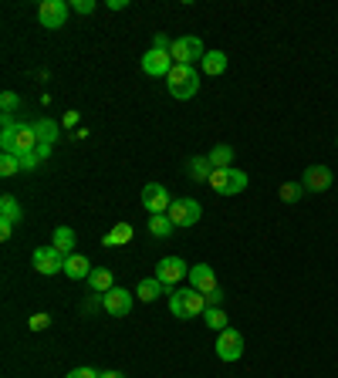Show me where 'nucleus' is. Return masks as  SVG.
Instances as JSON below:
<instances>
[{"label": "nucleus", "instance_id": "nucleus-35", "mask_svg": "<svg viewBox=\"0 0 338 378\" xmlns=\"http://www.w3.org/2000/svg\"><path fill=\"white\" fill-rule=\"evenodd\" d=\"M68 378H98V372L88 365H81V368H75V372H68Z\"/></svg>", "mask_w": 338, "mask_h": 378}, {"label": "nucleus", "instance_id": "nucleus-29", "mask_svg": "<svg viewBox=\"0 0 338 378\" xmlns=\"http://www.w3.org/2000/svg\"><path fill=\"white\" fill-rule=\"evenodd\" d=\"M277 196H281L285 203H298L301 196H304V186L301 183H285L281 189H277Z\"/></svg>", "mask_w": 338, "mask_h": 378}, {"label": "nucleus", "instance_id": "nucleus-20", "mask_svg": "<svg viewBox=\"0 0 338 378\" xmlns=\"http://www.w3.org/2000/svg\"><path fill=\"white\" fill-rule=\"evenodd\" d=\"M186 172H190V179H193V183H210V176H213L210 156H193L190 162H186Z\"/></svg>", "mask_w": 338, "mask_h": 378}, {"label": "nucleus", "instance_id": "nucleus-14", "mask_svg": "<svg viewBox=\"0 0 338 378\" xmlns=\"http://www.w3.org/2000/svg\"><path fill=\"white\" fill-rule=\"evenodd\" d=\"M190 287L200 290L203 298H207L210 290H217V274H213V267H210V263H196V267H190Z\"/></svg>", "mask_w": 338, "mask_h": 378}, {"label": "nucleus", "instance_id": "nucleus-18", "mask_svg": "<svg viewBox=\"0 0 338 378\" xmlns=\"http://www.w3.org/2000/svg\"><path fill=\"white\" fill-rule=\"evenodd\" d=\"M163 290H169V287L159 284L156 277H143V280H139V287H135V300H145V304H153V300H156ZM169 294H173V290H169Z\"/></svg>", "mask_w": 338, "mask_h": 378}, {"label": "nucleus", "instance_id": "nucleus-17", "mask_svg": "<svg viewBox=\"0 0 338 378\" xmlns=\"http://www.w3.org/2000/svg\"><path fill=\"white\" fill-rule=\"evenodd\" d=\"M85 284H88L95 294H108V290L116 287V274H112L108 267H95V271H91V277L85 280Z\"/></svg>", "mask_w": 338, "mask_h": 378}, {"label": "nucleus", "instance_id": "nucleus-37", "mask_svg": "<svg viewBox=\"0 0 338 378\" xmlns=\"http://www.w3.org/2000/svg\"><path fill=\"white\" fill-rule=\"evenodd\" d=\"M51 149H54V145H48V142H38V149H34V156H38L41 162H48V159H51Z\"/></svg>", "mask_w": 338, "mask_h": 378}, {"label": "nucleus", "instance_id": "nucleus-15", "mask_svg": "<svg viewBox=\"0 0 338 378\" xmlns=\"http://www.w3.org/2000/svg\"><path fill=\"white\" fill-rule=\"evenodd\" d=\"M34 149H38V132H34V125H17L11 156H24V152H34Z\"/></svg>", "mask_w": 338, "mask_h": 378}, {"label": "nucleus", "instance_id": "nucleus-2", "mask_svg": "<svg viewBox=\"0 0 338 378\" xmlns=\"http://www.w3.org/2000/svg\"><path fill=\"white\" fill-rule=\"evenodd\" d=\"M166 88H169V95L180 98V102L193 98V95L200 92V71H196L193 65H173V71L166 75Z\"/></svg>", "mask_w": 338, "mask_h": 378}, {"label": "nucleus", "instance_id": "nucleus-38", "mask_svg": "<svg viewBox=\"0 0 338 378\" xmlns=\"http://www.w3.org/2000/svg\"><path fill=\"white\" fill-rule=\"evenodd\" d=\"M61 122H65L68 129H75V125H78V122H81V115H78V112H75V108H71V112H65V118H61Z\"/></svg>", "mask_w": 338, "mask_h": 378}, {"label": "nucleus", "instance_id": "nucleus-34", "mask_svg": "<svg viewBox=\"0 0 338 378\" xmlns=\"http://www.w3.org/2000/svg\"><path fill=\"white\" fill-rule=\"evenodd\" d=\"M71 7H75V14H95V7H98V4H95V0H75Z\"/></svg>", "mask_w": 338, "mask_h": 378}, {"label": "nucleus", "instance_id": "nucleus-26", "mask_svg": "<svg viewBox=\"0 0 338 378\" xmlns=\"http://www.w3.org/2000/svg\"><path fill=\"white\" fill-rule=\"evenodd\" d=\"M203 325H207L210 331H217V335H220V331H227L230 317H227L223 308H207V311H203Z\"/></svg>", "mask_w": 338, "mask_h": 378}, {"label": "nucleus", "instance_id": "nucleus-4", "mask_svg": "<svg viewBox=\"0 0 338 378\" xmlns=\"http://www.w3.org/2000/svg\"><path fill=\"white\" fill-rule=\"evenodd\" d=\"M31 263H34V271H38V274L54 277V274H65L68 257H65V253H61L58 247H54V243H48V247H38V250H34Z\"/></svg>", "mask_w": 338, "mask_h": 378}, {"label": "nucleus", "instance_id": "nucleus-40", "mask_svg": "<svg viewBox=\"0 0 338 378\" xmlns=\"http://www.w3.org/2000/svg\"><path fill=\"white\" fill-rule=\"evenodd\" d=\"M98 378H126V375H122V372H116V368H112V372H98Z\"/></svg>", "mask_w": 338, "mask_h": 378}, {"label": "nucleus", "instance_id": "nucleus-32", "mask_svg": "<svg viewBox=\"0 0 338 378\" xmlns=\"http://www.w3.org/2000/svg\"><path fill=\"white\" fill-rule=\"evenodd\" d=\"M17 159H21V169L24 172H31V169H38L41 166V159L34 156V152H24V156H17Z\"/></svg>", "mask_w": 338, "mask_h": 378}, {"label": "nucleus", "instance_id": "nucleus-1", "mask_svg": "<svg viewBox=\"0 0 338 378\" xmlns=\"http://www.w3.org/2000/svg\"><path fill=\"white\" fill-rule=\"evenodd\" d=\"M203 311H207V298L193 287H180V290L169 294V314L173 317H183V321L186 317H203Z\"/></svg>", "mask_w": 338, "mask_h": 378}, {"label": "nucleus", "instance_id": "nucleus-25", "mask_svg": "<svg viewBox=\"0 0 338 378\" xmlns=\"http://www.w3.org/2000/svg\"><path fill=\"white\" fill-rule=\"evenodd\" d=\"M210 166H213V169H230V166H234V149L227 142L213 145V149H210Z\"/></svg>", "mask_w": 338, "mask_h": 378}, {"label": "nucleus", "instance_id": "nucleus-19", "mask_svg": "<svg viewBox=\"0 0 338 378\" xmlns=\"http://www.w3.org/2000/svg\"><path fill=\"white\" fill-rule=\"evenodd\" d=\"M21 220H24L21 203H17L11 193H4V196H0V223H11V226H17Z\"/></svg>", "mask_w": 338, "mask_h": 378}, {"label": "nucleus", "instance_id": "nucleus-21", "mask_svg": "<svg viewBox=\"0 0 338 378\" xmlns=\"http://www.w3.org/2000/svg\"><path fill=\"white\" fill-rule=\"evenodd\" d=\"M132 236H135V230H132V223H116L108 233H105L102 247H122V243H129Z\"/></svg>", "mask_w": 338, "mask_h": 378}, {"label": "nucleus", "instance_id": "nucleus-30", "mask_svg": "<svg viewBox=\"0 0 338 378\" xmlns=\"http://www.w3.org/2000/svg\"><path fill=\"white\" fill-rule=\"evenodd\" d=\"M0 108H4V115H14V112L21 108V98H17V92H4V95H0Z\"/></svg>", "mask_w": 338, "mask_h": 378}, {"label": "nucleus", "instance_id": "nucleus-7", "mask_svg": "<svg viewBox=\"0 0 338 378\" xmlns=\"http://www.w3.org/2000/svg\"><path fill=\"white\" fill-rule=\"evenodd\" d=\"M169 206H173V196H169V189H166L163 183H149V186H143V209L149 213V216L169 213Z\"/></svg>", "mask_w": 338, "mask_h": 378}, {"label": "nucleus", "instance_id": "nucleus-10", "mask_svg": "<svg viewBox=\"0 0 338 378\" xmlns=\"http://www.w3.org/2000/svg\"><path fill=\"white\" fill-rule=\"evenodd\" d=\"M166 216L176 223V226H193V223H200V216H203V206H200L196 199H173V206H169Z\"/></svg>", "mask_w": 338, "mask_h": 378}, {"label": "nucleus", "instance_id": "nucleus-27", "mask_svg": "<svg viewBox=\"0 0 338 378\" xmlns=\"http://www.w3.org/2000/svg\"><path fill=\"white\" fill-rule=\"evenodd\" d=\"M176 230V223L169 220L166 213H159V216H149V233L153 236H159V240H166L169 233Z\"/></svg>", "mask_w": 338, "mask_h": 378}, {"label": "nucleus", "instance_id": "nucleus-13", "mask_svg": "<svg viewBox=\"0 0 338 378\" xmlns=\"http://www.w3.org/2000/svg\"><path fill=\"white\" fill-rule=\"evenodd\" d=\"M332 179H335V176H332L328 166H308L301 186H304V193H328V189H332Z\"/></svg>", "mask_w": 338, "mask_h": 378}, {"label": "nucleus", "instance_id": "nucleus-11", "mask_svg": "<svg viewBox=\"0 0 338 378\" xmlns=\"http://www.w3.org/2000/svg\"><path fill=\"white\" fill-rule=\"evenodd\" d=\"M132 304H135V294L122 290V287H112L108 294H102V308H105V314H112V317H126V314L132 311Z\"/></svg>", "mask_w": 338, "mask_h": 378}, {"label": "nucleus", "instance_id": "nucleus-24", "mask_svg": "<svg viewBox=\"0 0 338 378\" xmlns=\"http://www.w3.org/2000/svg\"><path fill=\"white\" fill-rule=\"evenodd\" d=\"M200 71L203 75H223L227 71V54L223 51H207L203 61H200Z\"/></svg>", "mask_w": 338, "mask_h": 378}, {"label": "nucleus", "instance_id": "nucleus-41", "mask_svg": "<svg viewBox=\"0 0 338 378\" xmlns=\"http://www.w3.org/2000/svg\"><path fill=\"white\" fill-rule=\"evenodd\" d=\"M335 142H338V139H335Z\"/></svg>", "mask_w": 338, "mask_h": 378}, {"label": "nucleus", "instance_id": "nucleus-12", "mask_svg": "<svg viewBox=\"0 0 338 378\" xmlns=\"http://www.w3.org/2000/svg\"><path fill=\"white\" fill-rule=\"evenodd\" d=\"M173 54L169 51H156V48H149V51L143 54V71L149 75V78H166L169 71H173Z\"/></svg>", "mask_w": 338, "mask_h": 378}, {"label": "nucleus", "instance_id": "nucleus-16", "mask_svg": "<svg viewBox=\"0 0 338 378\" xmlns=\"http://www.w3.org/2000/svg\"><path fill=\"white\" fill-rule=\"evenodd\" d=\"M91 271H95V267H91V261L85 257V253H71L68 263H65V274L71 277V280H88Z\"/></svg>", "mask_w": 338, "mask_h": 378}, {"label": "nucleus", "instance_id": "nucleus-22", "mask_svg": "<svg viewBox=\"0 0 338 378\" xmlns=\"http://www.w3.org/2000/svg\"><path fill=\"white\" fill-rule=\"evenodd\" d=\"M51 243L61 250L65 257H71V253H75V243H78V236H75V230H71V226H58V230H54V236H51Z\"/></svg>", "mask_w": 338, "mask_h": 378}, {"label": "nucleus", "instance_id": "nucleus-39", "mask_svg": "<svg viewBox=\"0 0 338 378\" xmlns=\"http://www.w3.org/2000/svg\"><path fill=\"white\" fill-rule=\"evenodd\" d=\"M11 233H14L11 223H0V240H11Z\"/></svg>", "mask_w": 338, "mask_h": 378}, {"label": "nucleus", "instance_id": "nucleus-36", "mask_svg": "<svg viewBox=\"0 0 338 378\" xmlns=\"http://www.w3.org/2000/svg\"><path fill=\"white\" fill-rule=\"evenodd\" d=\"M153 48H156V51H169V48H173V41H169L166 34H153Z\"/></svg>", "mask_w": 338, "mask_h": 378}, {"label": "nucleus", "instance_id": "nucleus-8", "mask_svg": "<svg viewBox=\"0 0 338 378\" xmlns=\"http://www.w3.org/2000/svg\"><path fill=\"white\" fill-rule=\"evenodd\" d=\"M68 14H71V4H65V0H44L38 7V21H41V27L58 31V27H65Z\"/></svg>", "mask_w": 338, "mask_h": 378}, {"label": "nucleus", "instance_id": "nucleus-23", "mask_svg": "<svg viewBox=\"0 0 338 378\" xmlns=\"http://www.w3.org/2000/svg\"><path fill=\"white\" fill-rule=\"evenodd\" d=\"M34 132H38V142L54 145L58 135H61V125H58L54 118H38V122H34Z\"/></svg>", "mask_w": 338, "mask_h": 378}, {"label": "nucleus", "instance_id": "nucleus-31", "mask_svg": "<svg viewBox=\"0 0 338 378\" xmlns=\"http://www.w3.org/2000/svg\"><path fill=\"white\" fill-rule=\"evenodd\" d=\"M27 327H31V331H44V327H51V314H44V311L31 314V321H27Z\"/></svg>", "mask_w": 338, "mask_h": 378}, {"label": "nucleus", "instance_id": "nucleus-9", "mask_svg": "<svg viewBox=\"0 0 338 378\" xmlns=\"http://www.w3.org/2000/svg\"><path fill=\"white\" fill-rule=\"evenodd\" d=\"M217 358L220 362H237L240 355H244V335L237 331V327H227V331H220L217 335Z\"/></svg>", "mask_w": 338, "mask_h": 378}, {"label": "nucleus", "instance_id": "nucleus-3", "mask_svg": "<svg viewBox=\"0 0 338 378\" xmlns=\"http://www.w3.org/2000/svg\"><path fill=\"white\" fill-rule=\"evenodd\" d=\"M247 172L237 169V166H230V169H213V176H210V189L220 196H237L247 189Z\"/></svg>", "mask_w": 338, "mask_h": 378}, {"label": "nucleus", "instance_id": "nucleus-28", "mask_svg": "<svg viewBox=\"0 0 338 378\" xmlns=\"http://www.w3.org/2000/svg\"><path fill=\"white\" fill-rule=\"evenodd\" d=\"M17 172H21V159L11 156V152H4V156H0V176L11 179V176H17Z\"/></svg>", "mask_w": 338, "mask_h": 378}, {"label": "nucleus", "instance_id": "nucleus-6", "mask_svg": "<svg viewBox=\"0 0 338 378\" xmlns=\"http://www.w3.org/2000/svg\"><path fill=\"white\" fill-rule=\"evenodd\" d=\"M169 54H173L176 65H193V61H203L207 48H203V41L200 38H176L173 41V48H169Z\"/></svg>", "mask_w": 338, "mask_h": 378}, {"label": "nucleus", "instance_id": "nucleus-33", "mask_svg": "<svg viewBox=\"0 0 338 378\" xmlns=\"http://www.w3.org/2000/svg\"><path fill=\"white\" fill-rule=\"evenodd\" d=\"M223 300H227V294H223V287H217V290H210L207 294V308H220Z\"/></svg>", "mask_w": 338, "mask_h": 378}, {"label": "nucleus", "instance_id": "nucleus-5", "mask_svg": "<svg viewBox=\"0 0 338 378\" xmlns=\"http://www.w3.org/2000/svg\"><path fill=\"white\" fill-rule=\"evenodd\" d=\"M183 277H190V267H186L183 257H163V261L156 263V280L159 284H166L169 290H173L176 284H183Z\"/></svg>", "mask_w": 338, "mask_h": 378}]
</instances>
